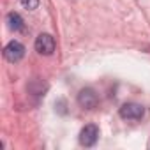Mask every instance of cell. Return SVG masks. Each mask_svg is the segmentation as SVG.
Listing matches in <instances>:
<instances>
[{
	"mask_svg": "<svg viewBox=\"0 0 150 150\" xmlns=\"http://www.w3.org/2000/svg\"><path fill=\"white\" fill-rule=\"evenodd\" d=\"M120 117L129 122H138L145 117V108L138 103H125L120 108Z\"/></svg>",
	"mask_w": 150,
	"mask_h": 150,
	"instance_id": "obj_1",
	"label": "cell"
},
{
	"mask_svg": "<svg viewBox=\"0 0 150 150\" xmlns=\"http://www.w3.org/2000/svg\"><path fill=\"white\" fill-rule=\"evenodd\" d=\"M99 103V97L96 94L94 88L87 87V88H81L80 94H78V104L83 108V110H94Z\"/></svg>",
	"mask_w": 150,
	"mask_h": 150,
	"instance_id": "obj_2",
	"label": "cell"
},
{
	"mask_svg": "<svg viewBox=\"0 0 150 150\" xmlns=\"http://www.w3.org/2000/svg\"><path fill=\"white\" fill-rule=\"evenodd\" d=\"M4 57L7 62H20L23 57H25V46L20 42V41H11L6 50H4Z\"/></svg>",
	"mask_w": 150,
	"mask_h": 150,
	"instance_id": "obj_3",
	"label": "cell"
},
{
	"mask_svg": "<svg viewBox=\"0 0 150 150\" xmlns=\"http://www.w3.org/2000/svg\"><path fill=\"white\" fill-rule=\"evenodd\" d=\"M99 139V127L94 124H88L81 129L80 132V143L83 146H94Z\"/></svg>",
	"mask_w": 150,
	"mask_h": 150,
	"instance_id": "obj_4",
	"label": "cell"
},
{
	"mask_svg": "<svg viewBox=\"0 0 150 150\" xmlns=\"http://www.w3.org/2000/svg\"><path fill=\"white\" fill-rule=\"evenodd\" d=\"M35 51L41 55H51L55 51V39L50 34H41L35 39Z\"/></svg>",
	"mask_w": 150,
	"mask_h": 150,
	"instance_id": "obj_5",
	"label": "cell"
},
{
	"mask_svg": "<svg viewBox=\"0 0 150 150\" xmlns=\"http://www.w3.org/2000/svg\"><path fill=\"white\" fill-rule=\"evenodd\" d=\"M7 27H9L11 30H14V32L23 30V27H25L23 18H21L18 13H9V16H7Z\"/></svg>",
	"mask_w": 150,
	"mask_h": 150,
	"instance_id": "obj_6",
	"label": "cell"
},
{
	"mask_svg": "<svg viewBox=\"0 0 150 150\" xmlns=\"http://www.w3.org/2000/svg\"><path fill=\"white\" fill-rule=\"evenodd\" d=\"M21 6L25 9H28V11H34L39 6V0H21Z\"/></svg>",
	"mask_w": 150,
	"mask_h": 150,
	"instance_id": "obj_7",
	"label": "cell"
}]
</instances>
